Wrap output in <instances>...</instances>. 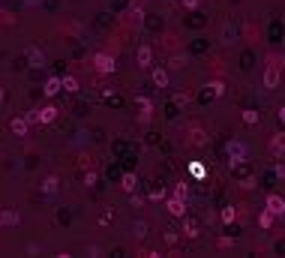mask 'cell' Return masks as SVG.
<instances>
[{
    "mask_svg": "<svg viewBox=\"0 0 285 258\" xmlns=\"http://www.w3.org/2000/svg\"><path fill=\"white\" fill-rule=\"evenodd\" d=\"M93 66H96V72H102V75H111V72L117 69V63H114V57H111V54H96Z\"/></svg>",
    "mask_w": 285,
    "mask_h": 258,
    "instance_id": "cell-2",
    "label": "cell"
},
{
    "mask_svg": "<svg viewBox=\"0 0 285 258\" xmlns=\"http://www.w3.org/2000/svg\"><path fill=\"white\" fill-rule=\"evenodd\" d=\"M264 87H267V90L279 87V63H276V60H270L267 69H264Z\"/></svg>",
    "mask_w": 285,
    "mask_h": 258,
    "instance_id": "cell-1",
    "label": "cell"
},
{
    "mask_svg": "<svg viewBox=\"0 0 285 258\" xmlns=\"http://www.w3.org/2000/svg\"><path fill=\"white\" fill-rule=\"evenodd\" d=\"M135 108H138V120L147 123V120H150V111H153L150 99H147V96H135Z\"/></svg>",
    "mask_w": 285,
    "mask_h": 258,
    "instance_id": "cell-3",
    "label": "cell"
},
{
    "mask_svg": "<svg viewBox=\"0 0 285 258\" xmlns=\"http://www.w3.org/2000/svg\"><path fill=\"white\" fill-rule=\"evenodd\" d=\"M27 57H30L33 66H42V54H39V48H27Z\"/></svg>",
    "mask_w": 285,
    "mask_h": 258,
    "instance_id": "cell-23",
    "label": "cell"
},
{
    "mask_svg": "<svg viewBox=\"0 0 285 258\" xmlns=\"http://www.w3.org/2000/svg\"><path fill=\"white\" fill-rule=\"evenodd\" d=\"M279 120H282V123H285V105H282V108H279Z\"/></svg>",
    "mask_w": 285,
    "mask_h": 258,
    "instance_id": "cell-29",
    "label": "cell"
},
{
    "mask_svg": "<svg viewBox=\"0 0 285 258\" xmlns=\"http://www.w3.org/2000/svg\"><path fill=\"white\" fill-rule=\"evenodd\" d=\"M273 216H276L273 210H264V213L258 216V225H261V228H270V225H273Z\"/></svg>",
    "mask_w": 285,
    "mask_h": 258,
    "instance_id": "cell-16",
    "label": "cell"
},
{
    "mask_svg": "<svg viewBox=\"0 0 285 258\" xmlns=\"http://www.w3.org/2000/svg\"><path fill=\"white\" fill-rule=\"evenodd\" d=\"M42 192H45V195H54V192H57V177H45Z\"/></svg>",
    "mask_w": 285,
    "mask_h": 258,
    "instance_id": "cell-15",
    "label": "cell"
},
{
    "mask_svg": "<svg viewBox=\"0 0 285 258\" xmlns=\"http://www.w3.org/2000/svg\"><path fill=\"white\" fill-rule=\"evenodd\" d=\"M60 90H64V78H48V81H45V93H48V96H54V93H60Z\"/></svg>",
    "mask_w": 285,
    "mask_h": 258,
    "instance_id": "cell-9",
    "label": "cell"
},
{
    "mask_svg": "<svg viewBox=\"0 0 285 258\" xmlns=\"http://www.w3.org/2000/svg\"><path fill=\"white\" fill-rule=\"evenodd\" d=\"M135 60H138V66H150V60H153V51H150V45H138V51H135Z\"/></svg>",
    "mask_w": 285,
    "mask_h": 258,
    "instance_id": "cell-8",
    "label": "cell"
},
{
    "mask_svg": "<svg viewBox=\"0 0 285 258\" xmlns=\"http://www.w3.org/2000/svg\"><path fill=\"white\" fill-rule=\"evenodd\" d=\"M64 87H66V93H75V90H78V81H75L72 75H64Z\"/></svg>",
    "mask_w": 285,
    "mask_h": 258,
    "instance_id": "cell-21",
    "label": "cell"
},
{
    "mask_svg": "<svg viewBox=\"0 0 285 258\" xmlns=\"http://www.w3.org/2000/svg\"><path fill=\"white\" fill-rule=\"evenodd\" d=\"M189 141H192V144H198V147H201V144H207V135H204V129L195 126V129L189 132Z\"/></svg>",
    "mask_w": 285,
    "mask_h": 258,
    "instance_id": "cell-13",
    "label": "cell"
},
{
    "mask_svg": "<svg viewBox=\"0 0 285 258\" xmlns=\"http://www.w3.org/2000/svg\"><path fill=\"white\" fill-rule=\"evenodd\" d=\"M189 174L195 180H201V177H204V165H201V162H189Z\"/></svg>",
    "mask_w": 285,
    "mask_h": 258,
    "instance_id": "cell-18",
    "label": "cell"
},
{
    "mask_svg": "<svg viewBox=\"0 0 285 258\" xmlns=\"http://www.w3.org/2000/svg\"><path fill=\"white\" fill-rule=\"evenodd\" d=\"M168 213H171V216H186V201H183L180 195L168 198Z\"/></svg>",
    "mask_w": 285,
    "mask_h": 258,
    "instance_id": "cell-7",
    "label": "cell"
},
{
    "mask_svg": "<svg viewBox=\"0 0 285 258\" xmlns=\"http://www.w3.org/2000/svg\"><path fill=\"white\" fill-rule=\"evenodd\" d=\"M186 63V60H183V57H171V66H174V69H180V66Z\"/></svg>",
    "mask_w": 285,
    "mask_h": 258,
    "instance_id": "cell-27",
    "label": "cell"
},
{
    "mask_svg": "<svg viewBox=\"0 0 285 258\" xmlns=\"http://www.w3.org/2000/svg\"><path fill=\"white\" fill-rule=\"evenodd\" d=\"M258 120H261V117H258V111H252V108H249V111H243V123H246V126H255Z\"/></svg>",
    "mask_w": 285,
    "mask_h": 258,
    "instance_id": "cell-19",
    "label": "cell"
},
{
    "mask_svg": "<svg viewBox=\"0 0 285 258\" xmlns=\"http://www.w3.org/2000/svg\"><path fill=\"white\" fill-rule=\"evenodd\" d=\"M39 117H42V123H51V120L57 117V108H54V105H42V108H39Z\"/></svg>",
    "mask_w": 285,
    "mask_h": 258,
    "instance_id": "cell-11",
    "label": "cell"
},
{
    "mask_svg": "<svg viewBox=\"0 0 285 258\" xmlns=\"http://www.w3.org/2000/svg\"><path fill=\"white\" fill-rule=\"evenodd\" d=\"M27 120H30V123H42V117H39V108L27 111Z\"/></svg>",
    "mask_w": 285,
    "mask_h": 258,
    "instance_id": "cell-24",
    "label": "cell"
},
{
    "mask_svg": "<svg viewBox=\"0 0 285 258\" xmlns=\"http://www.w3.org/2000/svg\"><path fill=\"white\" fill-rule=\"evenodd\" d=\"M183 231H186V237H195V234H198V231H195V225H192V222H186V228H183Z\"/></svg>",
    "mask_w": 285,
    "mask_h": 258,
    "instance_id": "cell-26",
    "label": "cell"
},
{
    "mask_svg": "<svg viewBox=\"0 0 285 258\" xmlns=\"http://www.w3.org/2000/svg\"><path fill=\"white\" fill-rule=\"evenodd\" d=\"M135 183H138V180H135V174H123V180H120V186H123L126 192H132V189H135Z\"/></svg>",
    "mask_w": 285,
    "mask_h": 258,
    "instance_id": "cell-20",
    "label": "cell"
},
{
    "mask_svg": "<svg viewBox=\"0 0 285 258\" xmlns=\"http://www.w3.org/2000/svg\"><path fill=\"white\" fill-rule=\"evenodd\" d=\"M180 3H183L186 9H195V6H198V0H180Z\"/></svg>",
    "mask_w": 285,
    "mask_h": 258,
    "instance_id": "cell-28",
    "label": "cell"
},
{
    "mask_svg": "<svg viewBox=\"0 0 285 258\" xmlns=\"http://www.w3.org/2000/svg\"><path fill=\"white\" fill-rule=\"evenodd\" d=\"M228 156H231V165L243 162L246 159V144H243V141H231V144H228Z\"/></svg>",
    "mask_w": 285,
    "mask_h": 258,
    "instance_id": "cell-4",
    "label": "cell"
},
{
    "mask_svg": "<svg viewBox=\"0 0 285 258\" xmlns=\"http://www.w3.org/2000/svg\"><path fill=\"white\" fill-rule=\"evenodd\" d=\"M234 216H237V213H234V207H222L219 219L225 222V225H231V222H234Z\"/></svg>",
    "mask_w": 285,
    "mask_h": 258,
    "instance_id": "cell-17",
    "label": "cell"
},
{
    "mask_svg": "<svg viewBox=\"0 0 285 258\" xmlns=\"http://www.w3.org/2000/svg\"><path fill=\"white\" fill-rule=\"evenodd\" d=\"M0 222H3V228H9V225H18V213H15V210H3V216H0Z\"/></svg>",
    "mask_w": 285,
    "mask_h": 258,
    "instance_id": "cell-12",
    "label": "cell"
},
{
    "mask_svg": "<svg viewBox=\"0 0 285 258\" xmlns=\"http://www.w3.org/2000/svg\"><path fill=\"white\" fill-rule=\"evenodd\" d=\"M132 234H135V240H144V237H147V225H144V222H135Z\"/></svg>",
    "mask_w": 285,
    "mask_h": 258,
    "instance_id": "cell-22",
    "label": "cell"
},
{
    "mask_svg": "<svg viewBox=\"0 0 285 258\" xmlns=\"http://www.w3.org/2000/svg\"><path fill=\"white\" fill-rule=\"evenodd\" d=\"M153 84L156 87H168V72L165 69H153Z\"/></svg>",
    "mask_w": 285,
    "mask_h": 258,
    "instance_id": "cell-14",
    "label": "cell"
},
{
    "mask_svg": "<svg viewBox=\"0 0 285 258\" xmlns=\"http://www.w3.org/2000/svg\"><path fill=\"white\" fill-rule=\"evenodd\" d=\"M30 126H33V123L27 120V114H24V117H12V120H9V129H12L18 138H21V135H27V129H30Z\"/></svg>",
    "mask_w": 285,
    "mask_h": 258,
    "instance_id": "cell-6",
    "label": "cell"
},
{
    "mask_svg": "<svg viewBox=\"0 0 285 258\" xmlns=\"http://www.w3.org/2000/svg\"><path fill=\"white\" fill-rule=\"evenodd\" d=\"M270 150H273V153H285V132H276V135L270 138Z\"/></svg>",
    "mask_w": 285,
    "mask_h": 258,
    "instance_id": "cell-10",
    "label": "cell"
},
{
    "mask_svg": "<svg viewBox=\"0 0 285 258\" xmlns=\"http://www.w3.org/2000/svg\"><path fill=\"white\" fill-rule=\"evenodd\" d=\"M129 15H132V24H138V27H141V9H132Z\"/></svg>",
    "mask_w": 285,
    "mask_h": 258,
    "instance_id": "cell-25",
    "label": "cell"
},
{
    "mask_svg": "<svg viewBox=\"0 0 285 258\" xmlns=\"http://www.w3.org/2000/svg\"><path fill=\"white\" fill-rule=\"evenodd\" d=\"M264 207H267V210H273L276 216H285V198H282V195H267Z\"/></svg>",
    "mask_w": 285,
    "mask_h": 258,
    "instance_id": "cell-5",
    "label": "cell"
}]
</instances>
